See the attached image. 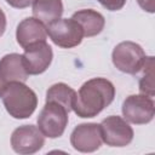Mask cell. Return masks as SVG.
<instances>
[{
	"label": "cell",
	"mask_w": 155,
	"mask_h": 155,
	"mask_svg": "<svg viewBox=\"0 0 155 155\" xmlns=\"http://www.w3.org/2000/svg\"><path fill=\"white\" fill-rule=\"evenodd\" d=\"M5 29H6V16L4 11L0 8V36L5 33Z\"/></svg>",
	"instance_id": "ffe728a7"
},
{
	"label": "cell",
	"mask_w": 155,
	"mask_h": 155,
	"mask_svg": "<svg viewBox=\"0 0 155 155\" xmlns=\"http://www.w3.org/2000/svg\"><path fill=\"white\" fill-rule=\"evenodd\" d=\"M0 76L5 84L12 81L24 82L28 79V73L23 65L22 54L8 53L0 59Z\"/></svg>",
	"instance_id": "7c38bea8"
},
{
	"label": "cell",
	"mask_w": 155,
	"mask_h": 155,
	"mask_svg": "<svg viewBox=\"0 0 155 155\" xmlns=\"http://www.w3.org/2000/svg\"><path fill=\"white\" fill-rule=\"evenodd\" d=\"M0 97L6 111L15 119H28L38 107L36 93L21 81L7 82Z\"/></svg>",
	"instance_id": "7a4b0ae2"
},
{
	"label": "cell",
	"mask_w": 155,
	"mask_h": 155,
	"mask_svg": "<svg viewBox=\"0 0 155 155\" xmlns=\"http://www.w3.org/2000/svg\"><path fill=\"white\" fill-rule=\"evenodd\" d=\"M5 1L15 8H25L33 2V0H5Z\"/></svg>",
	"instance_id": "d6986e66"
},
{
	"label": "cell",
	"mask_w": 155,
	"mask_h": 155,
	"mask_svg": "<svg viewBox=\"0 0 155 155\" xmlns=\"http://www.w3.org/2000/svg\"><path fill=\"white\" fill-rule=\"evenodd\" d=\"M121 110L126 121L144 125L154 119L155 104L153 98L147 94H131L124 101Z\"/></svg>",
	"instance_id": "52a82bcc"
},
{
	"label": "cell",
	"mask_w": 155,
	"mask_h": 155,
	"mask_svg": "<svg viewBox=\"0 0 155 155\" xmlns=\"http://www.w3.org/2000/svg\"><path fill=\"white\" fill-rule=\"evenodd\" d=\"M145 52L140 45L133 41L117 44L111 53L113 64L122 73L134 75L139 73L145 63Z\"/></svg>",
	"instance_id": "3957f363"
},
{
	"label": "cell",
	"mask_w": 155,
	"mask_h": 155,
	"mask_svg": "<svg viewBox=\"0 0 155 155\" xmlns=\"http://www.w3.org/2000/svg\"><path fill=\"white\" fill-rule=\"evenodd\" d=\"M137 2L144 11L149 13L155 12V0H137Z\"/></svg>",
	"instance_id": "ac0fdd59"
},
{
	"label": "cell",
	"mask_w": 155,
	"mask_h": 155,
	"mask_svg": "<svg viewBox=\"0 0 155 155\" xmlns=\"http://www.w3.org/2000/svg\"><path fill=\"white\" fill-rule=\"evenodd\" d=\"M5 82H4V80L1 79V76H0V96H1V93H2V90H4V87H5Z\"/></svg>",
	"instance_id": "44dd1931"
},
{
	"label": "cell",
	"mask_w": 155,
	"mask_h": 155,
	"mask_svg": "<svg viewBox=\"0 0 155 155\" xmlns=\"http://www.w3.org/2000/svg\"><path fill=\"white\" fill-rule=\"evenodd\" d=\"M71 18L81 25L84 30V36L87 38L98 35L105 25V19L103 15L92 8L79 10L71 16Z\"/></svg>",
	"instance_id": "4fadbf2b"
},
{
	"label": "cell",
	"mask_w": 155,
	"mask_h": 155,
	"mask_svg": "<svg viewBox=\"0 0 155 155\" xmlns=\"http://www.w3.org/2000/svg\"><path fill=\"white\" fill-rule=\"evenodd\" d=\"M53 58L51 46L46 41L35 42L24 48L22 54L23 65L28 75H39L47 70Z\"/></svg>",
	"instance_id": "9c48e42d"
},
{
	"label": "cell",
	"mask_w": 155,
	"mask_h": 155,
	"mask_svg": "<svg viewBox=\"0 0 155 155\" xmlns=\"http://www.w3.org/2000/svg\"><path fill=\"white\" fill-rule=\"evenodd\" d=\"M99 126L102 140L109 147H126L133 139V128L121 116L110 115L105 117Z\"/></svg>",
	"instance_id": "8992f818"
},
{
	"label": "cell",
	"mask_w": 155,
	"mask_h": 155,
	"mask_svg": "<svg viewBox=\"0 0 155 155\" xmlns=\"http://www.w3.org/2000/svg\"><path fill=\"white\" fill-rule=\"evenodd\" d=\"M52 42L62 48H73L81 44L84 30L73 18H58L46 25Z\"/></svg>",
	"instance_id": "5b68a950"
},
{
	"label": "cell",
	"mask_w": 155,
	"mask_h": 155,
	"mask_svg": "<svg viewBox=\"0 0 155 155\" xmlns=\"http://www.w3.org/2000/svg\"><path fill=\"white\" fill-rule=\"evenodd\" d=\"M44 144V134L34 125L19 126L11 134V147L17 154H34L39 151Z\"/></svg>",
	"instance_id": "ba28073f"
},
{
	"label": "cell",
	"mask_w": 155,
	"mask_h": 155,
	"mask_svg": "<svg viewBox=\"0 0 155 155\" xmlns=\"http://www.w3.org/2000/svg\"><path fill=\"white\" fill-rule=\"evenodd\" d=\"M126 1L127 0H98V2L103 7L109 10V11H119V10H121L125 6Z\"/></svg>",
	"instance_id": "e0dca14e"
},
{
	"label": "cell",
	"mask_w": 155,
	"mask_h": 155,
	"mask_svg": "<svg viewBox=\"0 0 155 155\" xmlns=\"http://www.w3.org/2000/svg\"><path fill=\"white\" fill-rule=\"evenodd\" d=\"M102 143L103 140L99 124H80L70 134L71 147L80 153H93L101 148Z\"/></svg>",
	"instance_id": "30bf717a"
},
{
	"label": "cell",
	"mask_w": 155,
	"mask_h": 155,
	"mask_svg": "<svg viewBox=\"0 0 155 155\" xmlns=\"http://www.w3.org/2000/svg\"><path fill=\"white\" fill-rule=\"evenodd\" d=\"M63 13L62 0H33V15L35 18L48 25L61 18Z\"/></svg>",
	"instance_id": "5bb4252c"
},
{
	"label": "cell",
	"mask_w": 155,
	"mask_h": 155,
	"mask_svg": "<svg viewBox=\"0 0 155 155\" xmlns=\"http://www.w3.org/2000/svg\"><path fill=\"white\" fill-rule=\"evenodd\" d=\"M76 97L75 90L64 82L52 85L46 92V102H54L63 105L68 111L73 110V104Z\"/></svg>",
	"instance_id": "9a60e30c"
},
{
	"label": "cell",
	"mask_w": 155,
	"mask_h": 155,
	"mask_svg": "<svg viewBox=\"0 0 155 155\" xmlns=\"http://www.w3.org/2000/svg\"><path fill=\"white\" fill-rule=\"evenodd\" d=\"M114 97L115 87L111 81L105 78H93L81 85L73 110L79 117H94L114 101Z\"/></svg>",
	"instance_id": "6da1fadb"
},
{
	"label": "cell",
	"mask_w": 155,
	"mask_h": 155,
	"mask_svg": "<svg viewBox=\"0 0 155 155\" xmlns=\"http://www.w3.org/2000/svg\"><path fill=\"white\" fill-rule=\"evenodd\" d=\"M16 39L22 48H25L35 42L46 41L47 39L46 24H44L41 21H39L35 17L24 18L17 25Z\"/></svg>",
	"instance_id": "8fae6325"
},
{
	"label": "cell",
	"mask_w": 155,
	"mask_h": 155,
	"mask_svg": "<svg viewBox=\"0 0 155 155\" xmlns=\"http://www.w3.org/2000/svg\"><path fill=\"white\" fill-rule=\"evenodd\" d=\"M143 76L139 80V91L143 94L153 97L155 94L154 90V57L149 56L145 58V63L142 68Z\"/></svg>",
	"instance_id": "2e32d148"
},
{
	"label": "cell",
	"mask_w": 155,
	"mask_h": 155,
	"mask_svg": "<svg viewBox=\"0 0 155 155\" xmlns=\"http://www.w3.org/2000/svg\"><path fill=\"white\" fill-rule=\"evenodd\" d=\"M69 111L61 104L54 102H46L38 116V128L44 137L58 138L61 137L68 125Z\"/></svg>",
	"instance_id": "277c9868"
}]
</instances>
